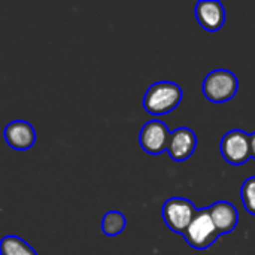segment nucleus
Returning a JSON list of instances; mask_svg holds the SVG:
<instances>
[{
    "label": "nucleus",
    "mask_w": 255,
    "mask_h": 255,
    "mask_svg": "<svg viewBox=\"0 0 255 255\" xmlns=\"http://www.w3.org/2000/svg\"><path fill=\"white\" fill-rule=\"evenodd\" d=\"M182 100V88L170 81L152 84L143 97V108L152 115H164L175 111Z\"/></svg>",
    "instance_id": "obj_1"
},
{
    "label": "nucleus",
    "mask_w": 255,
    "mask_h": 255,
    "mask_svg": "<svg viewBox=\"0 0 255 255\" xmlns=\"http://www.w3.org/2000/svg\"><path fill=\"white\" fill-rule=\"evenodd\" d=\"M182 236L185 238L187 244L194 250H208L217 242L220 233L212 223L209 208L196 211L190 226L185 229Z\"/></svg>",
    "instance_id": "obj_2"
},
{
    "label": "nucleus",
    "mask_w": 255,
    "mask_h": 255,
    "mask_svg": "<svg viewBox=\"0 0 255 255\" xmlns=\"http://www.w3.org/2000/svg\"><path fill=\"white\" fill-rule=\"evenodd\" d=\"M202 88L208 100L214 103H224L238 94L239 81L233 72L227 69H217L206 75Z\"/></svg>",
    "instance_id": "obj_3"
},
{
    "label": "nucleus",
    "mask_w": 255,
    "mask_h": 255,
    "mask_svg": "<svg viewBox=\"0 0 255 255\" xmlns=\"http://www.w3.org/2000/svg\"><path fill=\"white\" fill-rule=\"evenodd\" d=\"M196 206L184 197H172L164 202L163 205V220L166 226L179 235H184L185 229L190 226L194 214Z\"/></svg>",
    "instance_id": "obj_4"
},
{
    "label": "nucleus",
    "mask_w": 255,
    "mask_h": 255,
    "mask_svg": "<svg viewBox=\"0 0 255 255\" xmlns=\"http://www.w3.org/2000/svg\"><path fill=\"white\" fill-rule=\"evenodd\" d=\"M220 149L227 163L235 166L245 164L251 158L250 134L244 130H232L221 139Z\"/></svg>",
    "instance_id": "obj_5"
},
{
    "label": "nucleus",
    "mask_w": 255,
    "mask_h": 255,
    "mask_svg": "<svg viewBox=\"0 0 255 255\" xmlns=\"http://www.w3.org/2000/svg\"><path fill=\"white\" fill-rule=\"evenodd\" d=\"M170 140V130L169 127L158 120L146 123L139 134L140 146L145 152L151 155H160L161 152L167 151Z\"/></svg>",
    "instance_id": "obj_6"
},
{
    "label": "nucleus",
    "mask_w": 255,
    "mask_h": 255,
    "mask_svg": "<svg viewBox=\"0 0 255 255\" xmlns=\"http://www.w3.org/2000/svg\"><path fill=\"white\" fill-rule=\"evenodd\" d=\"M4 140L16 151H27L36 142V130L30 123L16 120L4 127Z\"/></svg>",
    "instance_id": "obj_7"
},
{
    "label": "nucleus",
    "mask_w": 255,
    "mask_h": 255,
    "mask_svg": "<svg viewBox=\"0 0 255 255\" xmlns=\"http://www.w3.org/2000/svg\"><path fill=\"white\" fill-rule=\"evenodd\" d=\"M197 146V137L194 131L188 127H179L173 133H170V140L167 151L170 158L175 161H185L188 160Z\"/></svg>",
    "instance_id": "obj_8"
},
{
    "label": "nucleus",
    "mask_w": 255,
    "mask_h": 255,
    "mask_svg": "<svg viewBox=\"0 0 255 255\" xmlns=\"http://www.w3.org/2000/svg\"><path fill=\"white\" fill-rule=\"evenodd\" d=\"M196 18L205 30L217 31L226 22V9L220 1L202 0L196 4Z\"/></svg>",
    "instance_id": "obj_9"
},
{
    "label": "nucleus",
    "mask_w": 255,
    "mask_h": 255,
    "mask_svg": "<svg viewBox=\"0 0 255 255\" xmlns=\"http://www.w3.org/2000/svg\"><path fill=\"white\" fill-rule=\"evenodd\" d=\"M209 214L215 229L218 230L220 236L233 232L239 223V214L236 206L229 202H217L209 208Z\"/></svg>",
    "instance_id": "obj_10"
},
{
    "label": "nucleus",
    "mask_w": 255,
    "mask_h": 255,
    "mask_svg": "<svg viewBox=\"0 0 255 255\" xmlns=\"http://www.w3.org/2000/svg\"><path fill=\"white\" fill-rule=\"evenodd\" d=\"M0 255H37L36 251L21 238L7 235L0 241Z\"/></svg>",
    "instance_id": "obj_11"
},
{
    "label": "nucleus",
    "mask_w": 255,
    "mask_h": 255,
    "mask_svg": "<svg viewBox=\"0 0 255 255\" xmlns=\"http://www.w3.org/2000/svg\"><path fill=\"white\" fill-rule=\"evenodd\" d=\"M126 226H127V220H126L124 214L120 211L106 212L102 220V230L106 236H111V238L123 233Z\"/></svg>",
    "instance_id": "obj_12"
},
{
    "label": "nucleus",
    "mask_w": 255,
    "mask_h": 255,
    "mask_svg": "<svg viewBox=\"0 0 255 255\" xmlns=\"http://www.w3.org/2000/svg\"><path fill=\"white\" fill-rule=\"evenodd\" d=\"M241 199L245 209L255 217V176L248 178L241 188Z\"/></svg>",
    "instance_id": "obj_13"
},
{
    "label": "nucleus",
    "mask_w": 255,
    "mask_h": 255,
    "mask_svg": "<svg viewBox=\"0 0 255 255\" xmlns=\"http://www.w3.org/2000/svg\"><path fill=\"white\" fill-rule=\"evenodd\" d=\"M250 140H251V158L255 160V131L250 134Z\"/></svg>",
    "instance_id": "obj_14"
}]
</instances>
